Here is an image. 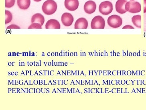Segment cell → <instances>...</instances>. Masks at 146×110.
I'll return each instance as SVG.
<instances>
[{
  "mask_svg": "<svg viewBox=\"0 0 146 110\" xmlns=\"http://www.w3.org/2000/svg\"><path fill=\"white\" fill-rule=\"evenodd\" d=\"M123 29H134V28L133 26H131V25H126L124 26Z\"/></svg>",
  "mask_w": 146,
  "mask_h": 110,
  "instance_id": "19",
  "label": "cell"
},
{
  "mask_svg": "<svg viewBox=\"0 0 146 110\" xmlns=\"http://www.w3.org/2000/svg\"><path fill=\"white\" fill-rule=\"evenodd\" d=\"M13 19V15L9 11L5 10V24L10 23Z\"/></svg>",
  "mask_w": 146,
  "mask_h": 110,
  "instance_id": "15",
  "label": "cell"
},
{
  "mask_svg": "<svg viewBox=\"0 0 146 110\" xmlns=\"http://www.w3.org/2000/svg\"><path fill=\"white\" fill-rule=\"evenodd\" d=\"M7 29H20V28L15 24H11L7 27Z\"/></svg>",
  "mask_w": 146,
  "mask_h": 110,
  "instance_id": "18",
  "label": "cell"
},
{
  "mask_svg": "<svg viewBox=\"0 0 146 110\" xmlns=\"http://www.w3.org/2000/svg\"><path fill=\"white\" fill-rule=\"evenodd\" d=\"M15 0H5V7L11 8L13 7L15 3Z\"/></svg>",
  "mask_w": 146,
  "mask_h": 110,
  "instance_id": "16",
  "label": "cell"
},
{
  "mask_svg": "<svg viewBox=\"0 0 146 110\" xmlns=\"http://www.w3.org/2000/svg\"><path fill=\"white\" fill-rule=\"evenodd\" d=\"M96 8V4L92 1H89L86 2L84 5L85 11L89 14L94 13L95 11Z\"/></svg>",
  "mask_w": 146,
  "mask_h": 110,
  "instance_id": "7",
  "label": "cell"
},
{
  "mask_svg": "<svg viewBox=\"0 0 146 110\" xmlns=\"http://www.w3.org/2000/svg\"><path fill=\"white\" fill-rule=\"evenodd\" d=\"M88 27V22L84 18L81 17L77 20L75 23L74 28L76 29H86Z\"/></svg>",
  "mask_w": 146,
  "mask_h": 110,
  "instance_id": "9",
  "label": "cell"
},
{
  "mask_svg": "<svg viewBox=\"0 0 146 110\" xmlns=\"http://www.w3.org/2000/svg\"><path fill=\"white\" fill-rule=\"evenodd\" d=\"M99 11L104 15H108L113 10V5L112 3L108 1L103 2L100 5Z\"/></svg>",
  "mask_w": 146,
  "mask_h": 110,
  "instance_id": "4",
  "label": "cell"
},
{
  "mask_svg": "<svg viewBox=\"0 0 146 110\" xmlns=\"http://www.w3.org/2000/svg\"><path fill=\"white\" fill-rule=\"evenodd\" d=\"M64 4L66 8L70 11L76 10L79 5L78 0H65Z\"/></svg>",
  "mask_w": 146,
  "mask_h": 110,
  "instance_id": "8",
  "label": "cell"
},
{
  "mask_svg": "<svg viewBox=\"0 0 146 110\" xmlns=\"http://www.w3.org/2000/svg\"><path fill=\"white\" fill-rule=\"evenodd\" d=\"M125 9L131 13H138L141 10V6L138 2L130 1L126 3Z\"/></svg>",
  "mask_w": 146,
  "mask_h": 110,
  "instance_id": "2",
  "label": "cell"
},
{
  "mask_svg": "<svg viewBox=\"0 0 146 110\" xmlns=\"http://www.w3.org/2000/svg\"><path fill=\"white\" fill-rule=\"evenodd\" d=\"M144 13H146V0H144Z\"/></svg>",
  "mask_w": 146,
  "mask_h": 110,
  "instance_id": "20",
  "label": "cell"
},
{
  "mask_svg": "<svg viewBox=\"0 0 146 110\" xmlns=\"http://www.w3.org/2000/svg\"><path fill=\"white\" fill-rule=\"evenodd\" d=\"M133 24L138 28H141V15L134 16L132 18Z\"/></svg>",
  "mask_w": 146,
  "mask_h": 110,
  "instance_id": "14",
  "label": "cell"
},
{
  "mask_svg": "<svg viewBox=\"0 0 146 110\" xmlns=\"http://www.w3.org/2000/svg\"><path fill=\"white\" fill-rule=\"evenodd\" d=\"M127 2V0H118L116 3V11L121 14L126 13L127 11L125 9V5Z\"/></svg>",
  "mask_w": 146,
  "mask_h": 110,
  "instance_id": "10",
  "label": "cell"
},
{
  "mask_svg": "<svg viewBox=\"0 0 146 110\" xmlns=\"http://www.w3.org/2000/svg\"><path fill=\"white\" fill-rule=\"evenodd\" d=\"M105 22L104 19L101 16L95 17L92 21L91 27L92 29H103L105 27Z\"/></svg>",
  "mask_w": 146,
  "mask_h": 110,
  "instance_id": "5",
  "label": "cell"
},
{
  "mask_svg": "<svg viewBox=\"0 0 146 110\" xmlns=\"http://www.w3.org/2000/svg\"><path fill=\"white\" fill-rule=\"evenodd\" d=\"M45 22V18L41 14L37 13L35 14L31 18V23H37L43 25Z\"/></svg>",
  "mask_w": 146,
  "mask_h": 110,
  "instance_id": "12",
  "label": "cell"
},
{
  "mask_svg": "<svg viewBox=\"0 0 146 110\" xmlns=\"http://www.w3.org/2000/svg\"><path fill=\"white\" fill-rule=\"evenodd\" d=\"M57 5L54 0H47L43 3L42 7V11L45 14L51 15L56 12Z\"/></svg>",
  "mask_w": 146,
  "mask_h": 110,
  "instance_id": "1",
  "label": "cell"
},
{
  "mask_svg": "<svg viewBox=\"0 0 146 110\" xmlns=\"http://www.w3.org/2000/svg\"><path fill=\"white\" fill-rule=\"evenodd\" d=\"M17 3L20 8L23 10H26L30 6L31 0H17Z\"/></svg>",
  "mask_w": 146,
  "mask_h": 110,
  "instance_id": "13",
  "label": "cell"
},
{
  "mask_svg": "<svg viewBox=\"0 0 146 110\" xmlns=\"http://www.w3.org/2000/svg\"><path fill=\"white\" fill-rule=\"evenodd\" d=\"M131 1H135V0H131Z\"/></svg>",
  "mask_w": 146,
  "mask_h": 110,
  "instance_id": "22",
  "label": "cell"
},
{
  "mask_svg": "<svg viewBox=\"0 0 146 110\" xmlns=\"http://www.w3.org/2000/svg\"><path fill=\"white\" fill-rule=\"evenodd\" d=\"M45 28L48 29H60V23L57 20L51 19L47 21L45 24Z\"/></svg>",
  "mask_w": 146,
  "mask_h": 110,
  "instance_id": "11",
  "label": "cell"
},
{
  "mask_svg": "<svg viewBox=\"0 0 146 110\" xmlns=\"http://www.w3.org/2000/svg\"><path fill=\"white\" fill-rule=\"evenodd\" d=\"M107 22L109 26L112 28H118L123 24V19L119 16L113 15L108 18Z\"/></svg>",
  "mask_w": 146,
  "mask_h": 110,
  "instance_id": "3",
  "label": "cell"
},
{
  "mask_svg": "<svg viewBox=\"0 0 146 110\" xmlns=\"http://www.w3.org/2000/svg\"><path fill=\"white\" fill-rule=\"evenodd\" d=\"M61 19L63 25L67 27L71 26L74 20L72 15L68 13H65L63 14Z\"/></svg>",
  "mask_w": 146,
  "mask_h": 110,
  "instance_id": "6",
  "label": "cell"
},
{
  "mask_svg": "<svg viewBox=\"0 0 146 110\" xmlns=\"http://www.w3.org/2000/svg\"><path fill=\"white\" fill-rule=\"evenodd\" d=\"M34 1H35L39 2V1H41V0H34Z\"/></svg>",
  "mask_w": 146,
  "mask_h": 110,
  "instance_id": "21",
  "label": "cell"
},
{
  "mask_svg": "<svg viewBox=\"0 0 146 110\" xmlns=\"http://www.w3.org/2000/svg\"><path fill=\"white\" fill-rule=\"evenodd\" d=\"M28 29H42V25L37 23H32L29 27Z\"/></svg>",
  "mask_w": 146,
  "mask_h": 110,
  "instance_id": "17",
  "label": "cell"
}]
</instances>
